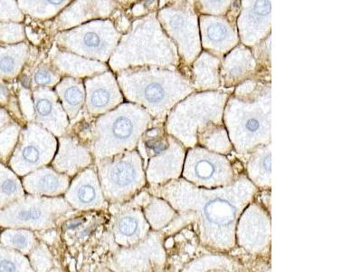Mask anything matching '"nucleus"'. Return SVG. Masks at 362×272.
Returning <instances> with one entry per match:
<instances>
[{"mask_svg": "<svg viewBox=\"0 0 362 272\" xmlns=\"http://www.w3.org/2000/svg\"><path fill=\"white\" fill-rule=\"evenodd\" d=\"M114 73L134 67L182 66L177 46L157 18V11L135 18L122 33L108 61Z\"/></svg>", "mask_w": 362, "mask_h": 272, "instance_id": "nucleus-1", "label": "nucleus"}, {"mask_svg": "<svg viewBox=\"0 0 362 272\" xmlns=\"http://www.w3.org/2000/svg\"><path fill=\"white\" fill-rule=\"evenodd\" d=\"M126 98L159 110L176 103L193 90L191 80L178 68L134 67L116 72Z\"/></svg>", "mask_w": 362, "mask_h": 272, "instance_id": "nucleus-2", "label": "nucleus"}, {"mask_svg": "<svg viewBox=\"0 0 362 272\" xmlns=\"http://www.w3.org/2000/svg\"><path fill=\"white\" fill-rule=\"evenodd\" d=\"M157 18L177 46L182 65L188 67L202 51L194 0H159Z\"/></svg>", "mask_w": 362, "mask_h": 272, "instance_id": "nucleus-3", "label": "nucleus"}, {"mask_svg": "<svg viewBox=\"0 0 362 272\" xmlns=\"http://www.w3.org/2000/svg\"><path fill=\"white\" fill-rule=\"evenodd\" d=\"M122 35L116 23L97 19L54 34V45L86 58L108 63Z\"/></svg>", "mask_w": 362, "mask_h": 272, "instance_id": "nucleus-4", "label": "nucleus"}, {"mask_svg": "<svg viewBox=\"0 0 362 272\" xmlns=\"http://www.w3.org/2000/svg\"><path fill=\"white\" fill-rule=\"evenodd\" d=\"M271 0H240L237 27L240 43L254 47L271 36Z\"/></svg>", "mask_w": 362, "mask_h": 272, "instance_id": "nucleus-5", "label": "nucleus"}, {"mask_svg": "<svg viewBox=\"0 0 362 272\" xmlns=\"http://www.w3.org/2000/svg\"><path fill=\"white\" fill-rule=\"evenodd\" d=\"M237 15H199V33L202 50L223 58L224 55L240 44L237 27Z\"/></svg>", "mask_w": 362, "mask_h": 272, "instance_id": "nucleus-6", "label": "nucleus"}, {"mask_svg": "<svg viewBox=\"0 0 362 272\" xmlns=\"http://www.w3.org/2000/svg\"><path fill=\"white\" fill-rule=\"evenodd\" d=\"M121 8L114 0H74L52 20V29L67 30L84 23L112 18Z\"/></svg>", "mask_w": 362, "mask_h": 272, "instance_id": "nucleus-7", "label": "nucleus"}, {"mask_svg": "<svg viewBox=\"0 0 362 272\" xmlns=\"http://www.w3.org/2000/svg\"><path fill=\"white\" fill-rule=\"evenodd\" d=\"M139 170L138 160L133 158L132 154L130 159L125 156L101 166L100 177L105 194L111 198H120L134 191L141 176Z\"/></svg>", "mask_w": 362, "mask_h": 272, "instance_id": "nucleus-8", "label": "nucleus"}, {"mask_svg": "<svg viewBox=\"0 0 362 272\" xmlns=\"http://www.w3.org/2000/svg\"><path fill=\"white\" fill-rule=\"evenodd\" d=\"M85 104L91 113H101L113 108L123 101L116 77L105 71L85 81Z\"/></svg>", "mask_w": 362, "mask_h": 272, "instance_id": "nucleus-9", "label": "nucleus"}, {"mask_svg": "<svg viewBox=\"0 0 362 272\" xmlns=\"http://www.w3.org/2000/svg\"><path fill=\"white\" fill-rule=\"evenodd\" d=\"M258 70L253 50L240 43L221 59L220 77L226 86H234L255 77Z\"/></svg>", "mask_w": 362, "mask_h": 272, "instance_id": "nucleus-10", "label": "nucleus"}, {"mask_svg": "<svg viewBox=\"0 0 362 272\" xmlns=\"http://www.w3.org/2000/svg\"><path fill=\"white\" fill-rule=\"evenodd\" d=\"M51 51L50 63L61 76L64 75L76 78L91 77L105 72L109 68L106 63L59 49L55 45Z\"/></svg>", "mask_w": 362, "mask_h": 272, "instance_id": "nucleus-11", "label": "nucleus"}, {"mask_svg": "<svg viewBox=\"0 0 362 272\" xmlns=\"http://www.w3.org/2000/svg\"><path fill=\"white\" fill-rule=\"evenodd\" d=\"M139 108L131 104H124L118 110L112 112L108 119L106 130L103 131V139L110 145H118L119 147L131 143L138 135V123L134 118V113Z\"/></svg>", "mask_w": 362, "mask_h": 272, "instance_id": "nucleus-12", "label": "nucleus"}, {"mask_svg": "<svg viewBox=\"0 0 362 272\" xmlns=\"http://www.w3.org/2000/svg\"><path fill=\"white\" fill-rule=\"evenodd\" d=\"M221 59L202 50L201 53L188 66L190 67L195 86L200 89H211L219 86Z\"/></svg>", "mask_w": 362, "mask_h": 272, "instance_id": "nucleus-13", "label": "nucleus"}, {"mask_svg": "<svg viewBox=\"0 0 362 272\" xmlns=\"http://www.w3.org/2000/svg\"><path fill=\"white\" fill-rule=\"evenodd\" d=\"M55 93L69 117L76 116L85 104V83L81 78L63 77L55 86Z\"/></svg>", "mask_w": 362, "mask_h": 272, "instance_id": "nucleus-14", "label": "nucleus"}, {"mask_svg": "<svg viewBox=\"0 0 362 272\" xmlns=\"http://www.w3.org/2000/svg\"><path fill=\"white\" fill-rule=\"evenodd\" d=\"M33 102L36 117L41 123H55V116H63V106L51 87H36L33 90Z\"/></svg>", "mask_w": 362, "mask_h": 272, "instance_id": "nucleus-15", "label": "nucleus"}, {"mask_svg": "<svg viewBox=\"0 0 362 272\" xmlns=\"http://www.w3.org/2000/svg\"><path fill=\"white\" fill-rule=\"evenodd\" d=\"M24 15L46 22L53 20L74 0H17Z\"/></svg>", "mask_w": 362, "mask_h": 272, "instance_id": "nucleus-16", "label": "nucleus"}, {"mask_svg": "<svg viewBox=\"0 0 362 272\" xmlns=\"http://www.w3.org/2000/svg\"><path fill=\"white\" fill-rule=\"evenodd\" d=\"M67 197L76 208L91 209L98 206L101 195L98 184L94 181V173L92 176H85V179L81 178L80 181L73 184Z\"/></svg>", "mask_w": 362, "mask_h": 272, "instance_id": "nucleus-17", "label": "nucleus"}, {"mask_svg": "<svg viewBox=\"0 0 362 272\" xmlns=\"http://www.w3.org/2000/svg\"><path fill=\"white\" fill-rule=\"evenodd\" d=\"M29 181H34V185L32 184L31 188L34 187L35 189L31 191L44 194L57 193L66 185L65 178L63 175L52 172L49 169H44L35 173L33 180Z\"/></svg>", "mask_w": 362, "mask_h": 272, "instance_id": "nucleus-18", "label": "nucleus"}, {"mask_svg": "<svg viewBox=\"0 0 362 272\" xmlns=\"http://www.w3.org/2000/svg\"><path fill=\"white\" fill-rule=\"evenodd\" d=\"M240 0H194L195 7L199 15L227 16L237 14Z\"/></svg>", "mask_w": 362, "mask_h": 272, "instance_id": "nucleus-19", "label": "nucleus"}, {"mask_svg": "<svg viewBox=\"0 0 362 272\" xmlns=\"http://www.w3.org/2000/svg\"><path fill=\"white\" fill-rule=\"evenodd\" d=\"M61 74L51 64H41L33 73V87H53L62 79Z\"/></svg>", "mask_w": 362, "mask_h": 272, "instance_id": "nucleus-20", "label": "nucleus"}, {"mask_svg": "<svg viewBox=\"0 0 362 272\" xmlns=\"http://www.w3.org/2000/svg\"><path fill=\"white\" fill-rule=\"evenodd\" d=\"M140 230V222L133 213H127L118 219L116 222V233L121 240L134 239Z\"/></svg>", "mask_w": 362, "mask_h": 272, "instance_id": "nucleus-21", "label": "nucleus"}, {"mask_svg": "<svg viewBox=\"0 0 362 272\" xmlns=\"http://www.w3.org/2000/svg\"><path fill=\"white\" fill-rule=\"evenodd\" d=\"M43 150L44 146H41L38 141L31 140L25 146H23L21 149V158L27 165L33 167L36 164H39L41 162H44V160H42V157L45 155Z\"/></svg>", "mask_w": 362, "mask_h": 272, "instance_id": "nucleus-22", "label": "nucleus"}, {"mask_svg": "<svg viewBox=\"0 0 362 272\" xmlns=\"http://www.w3.org/2000/svg\"><path fill=\"white\" fill-rule=\"evenodd\" d=\"M45 211H42L39 207L34 205H28L27 207L22 206L21 208L16 210L14 214L15 221L20 223H30L39 222L44 220Z\"/></svg>", "mask_w": 362, "mask_h": 272, "instance_id": "nucleus-23", "label": "nucleus"}, {"mask_svg": "<svg viewBox=\"0 0 362 272\" xmlns=\"http://www.w3.org/2000/svg\"><path fill=\"white\" fill-rule=\"evenodd\" d=\"M19 189L18 181L11 177H5L0 181V196L14 197L19 192Z\"/></svg>", "mask_w": 362, "mask_h": 272, "instance_id": "nucleus-24", "label": "nucleus"}, {"mask_svg": "<svg viewBox=\"0 0 362 272\" xmlns=\"http://www.w3.org/2000/svg\"><path fill=\"white\" fill-rule=\"evenodd\" d=\"M9 242L15 248L23 250V249H27L30 240H28V235L27 233L17 232V233H14L11 235Z\"/></svg>", "mask_w": 362, "mask_h": 272, "instance_id": "nucleus-25", "label": "nucleus"}, {"mask_svg": "<svg viewBox=\"0 0 362 272\" xmlns=\"http://www.w3.org/2000/svg\"><path fill=\"white\" fill-rule=\"evenodd\" d=\"M145 145L149 149L152 151L155 154H161V152L165 151L167 148V145L164 142L155 139H151L145 143Z\"/></svg>", "mask_w": 362, "mask_h": 272, "instance_id": "nucleus-26", "label": "nucleus"}, {"mask_svg": "<svg viewBox=\"0 0 362 272\" xmlns=\"http://www.w3.org/2000/svg\"><path fill=\"white\" fill-rule=\"evenodd\" d=\"M19 270L18 265L11 258H3L0 259V271H16Z\"/></svg>", "mask_w": 362, "mask_h": 272, "instance_id": "nucleus-27", "label": "nucleus"}, {"mask_svg": "<svg viewBox=\"0 0 362 272\" xmlns=\"http://www.w3.org/2000/svg\"><path fill=\"white\" fill-rule=\"evenodd\" d=\"M246 128L250 132H255L260 129V122L255 118H250L246 121Z\"/></svg>", "mask_w": 362, "mask_h": 272, "instance_id": "nucleus-28", "label": "nucleus"}, {"mask_svg": "<svg viewBox=\"0 0 362 272\" xmlns=\"http://www.w3.org/2000/svg\"><path fill=\"white\" fill-rule=\"evenodd\" d=\"M117 3L121 6H125V5L135 4L136 2H139L140 0H114Z\"/></svg>", "mask_w": 362, "mask_h": 272, "instance_id": "nucleus-29", "label": "nucleus"}]
</instances>
